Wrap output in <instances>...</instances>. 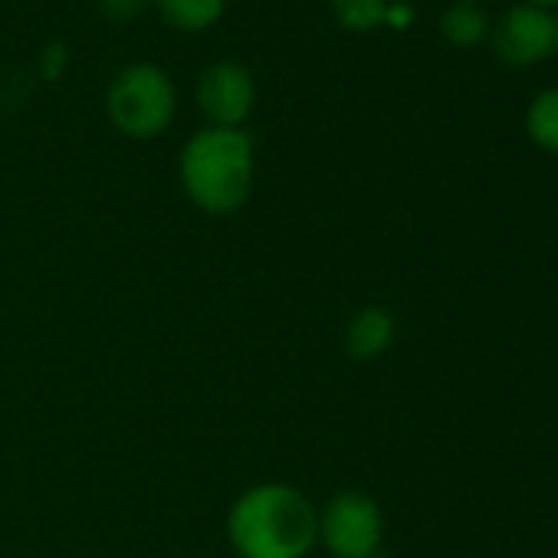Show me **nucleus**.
I'll return each instance as SVG.
<instances>
[{"label":"nucleus","mask_w":558,"mask_h":558,"mask_svg":"<svg viewBox=\"0 0 558 558\" xmlns=\"http://www.w3.org/2000/svg\"><path fill=\"white\" fill-rule=\"evenodd\" d=\"M525 4H535V8H558V0H525Z\"/></svg>","instance_id":"13"},{"label":"nucleus","mask_w":558,"mask_h":558,"mask_svg":"<svg viewBox=\"0 0 558 558\" xmlns=\"http://www.w3.org/2000/svg\"><path fill=\"white\" fill-rule=\"evenodd\" d=\"M489 47L506 66H535L558 50V27L545 8L515 4L489 27Z\"/></svg>","instance_id":"6"},{"label":"nucleus","mask_w":558,"mask_h":558,"mask_svg":"<svg viewBox=\"0 0 558 558\" xmlns=\"http://www.w3.org/2000/svg\"><path fill=\"white\" fill-rule=\"evenodd\" d=\"M236 558H306L319 545V506L290 483H256L227 509Z\"/></svg>","instance_id":"1"},{"label":"nucleus","mask_w":558,"mask_h":558,"mask_svg":"<svg viewBox=\"0 0 558 558\" xmlns=\"http://www.w3.org/2000/svg\"><path fill=\"white\" fill-rule=\"evenodd\" d=\"M440 34L453 47H480L489 37L486 11L476 4V0H457V4H450L440 17Z\"/></svg>","instance_id":"9"},{"label":"nucleus","mask_w":558,"mask_h":558,"mask_svg":"<svg viewBox=\"0 0 558 558\" xmlns=\"http://www.w3.org/2000/svg\"><path fill=\"white\" fill-rule=\"evenodd\" d=\"M332 17L342 31L368 34L388 17V0H329Z\"/></svg>","instance_id":"11"},{"label":"nucleus","mask_w":558,"mask_h":558,"mask_svg":"<svg viewBox=\"0 0 558 558\" xmlns=\"http://www.w3.org/2000/svg\"><path fill=\"white\" fill-rule=\"evenodd\" d=\"M106 116L125 138L151 142L171 129L178 116V89L158 63H129L109 83Z\"/></svg>","instance_id":"3"},{"label":"nucleus","mask_w":558,"mask_h":558,"mask_svg":"<svg viewBox=\"0 0 558 558\" xmlns=\"http://www.w3.org/2000/svg\"><path fill=\"white\" fill-rule=\"evenodd\" d=\"M184 197L210 214L230 217L246 207L256 184V142L246 129H197L178 155Z\"/></svg>","instance_id":"2"},{"label":"nucleus","mask_w":558,"mask_h":558,"mask_svg":"<svg viewBox=\"0 0 558 558\" xmlns=\"http://www.w3.org/2000/svg\"><path fill=\"white\" fill-rule=\"evenodd\" d=\"M148 8H155V14L174 31L201 34L220 24L227 0H148Z\"/></svg>","instance_id":"8"},{"label":"nucleus","mask_w":558,"mask_h":558,"mask_svg":"<svg viewBox=\"0 0 558 558\" xmlns=\"http://www.w3.org/2000/svg\"><path fill=\"white\" fill-rule=\"evenodd\" d=\"M395 336H398V323L391 310L362 306L345 326V352L355 362H375L395 345Z\"/></svg>","instance_id":"7"},{"label":"nucleus","mask_w":558,"mask_h":558,"mask_svg":"<svg viewBox=\"0 0 558 558\" xmlns=\"http://www.w3.org/2000/svg\"><path fill=\"white\" fill-rule=\"evenodd\" d=\"M233 558H236V555H233Z\"/></svg>","instance_id":"15"},{"label":"nucleus","mask_w":558,"mask_h":558,"mask_svg":"<svg viewBox=\"0 0 558 558\" xmlns=\"http://www.w3.org/2000/svg\"><path fill=\"white\" fill-rule=\"evenodd\" d=\"M145 8H148V0H99V11L106 14V21H116V24L135 21Z\"/></svg>","instance_id":"12"},{"label":"nucleus","mask_w":558,"mask_h":558,"mask_svg":"<svg viewBox=\"0 0 558 558\" xmlns=\"http://www.w3.org/2000/svg\"><path fill=\"white\" fill-rule=\"evenodd\" d=\"M525 132L535 148L558 155V86L538 93L525 112Z\"/></svg>","instance_id":"10"},{"label":"nucleus","mask_w":558,"mask_h":558,"mask_svg":"<svg viewBox=\"0 0 558 558\" xmlns=\"http://www.w3.org/2000/svg\"><path fill=\"white\" fill-rule=\"evenodd\" d=\"M555 27H558V17H555Z\"/></svg>","instance_id":"14"},{"label":"nucleus","mask_w":558,"mask_h":558,"mask_svg":"<svg viewBox=\"0 0 558 558\" xmlns=\"http://www.w3.org/2000/svg\"><path fill=\"white\" fill-rule=\"evenodd\" d=\"M385 542V512L365 489H339L319 509V545L332 558H375Z\"/></svg>","instance_id":"4"},{"label":"nucleus","mask_w":558,"mask_h":558,"mask_svg":"<svg viewBox=\"0 0 558 558\" xmlns=\"http://www.w3.org/2000/svg\"><path fill=\"white\" fill-rule=\"evenodd\" d=\"M194 99L207 125L243 129L256 109V80L240 60H217L201 70Z\"/></svg>","instance_id":"5"}]
</instances>
